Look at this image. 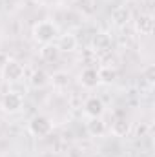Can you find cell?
Returning <instances> with one entry per match:
<instances>
[{
	"instance_id": "obj_1",
	"label": "cell",
	"mask_w": 155,
	"mask_h": 157,
	"mask_svg": "<svg viewBox=\"0 0 155 157\" xmlns=\"http://www.w3.org/2000/svg\"><path fill=\"white\" fill-rule=\"evenodd\" d=\"M59 35L60 29L53 20H39L33 26V39L40 44H51L53 40H57Z\"/></svg>"
},
{
	"instance_id": "obj_2",
	"label": "cell",
	"mask_w": 155,
	"mask_h": 157,
	"mask_svg": "<svg viewBox=\"0 0 155 157\" xmlns=\"http://www.w3.org/2000/svg\"><path fill=\"white\" fill-rule=\"evenodd\" d=\"M0 73H2V77H4L6 82L17 84V82H20V80L24 78L26 68H24L22 62H18V60H15V59H7V62L4 64V68L0 70Z\"/></svg>"
},
{
	"instance_id": "obj_3",
	"label": "cell",
	"mask_w": 155,
	"mask_h": 157,
	"mask_svg": "<svg viewBox=\"0 0 155 157\" xmlns=\"http://www.w3.org/2000/svg\"><path fill=\"white\" fill-rule=\"evenodd\" d=\"M29 132L35 137H47L53 132V122L46 115H35L29 121Z\"/></svg>"
},
{
	"instance_id": "obj_4",
	"label": "cell",
	"mask_w": 155,
	"mask_h": 157,
	"mask_svg": "<svg viewBox=\"0 0 155 157\" xmlns=\"http://www.w3.org/2000/svg\"><path fill=\"white\" fill-rule=\"evenodd\" d=\"M0 106H2V110H4L6 113L13 115V113H18V112L22 110V106H24V99H22V95L17 93V91H7V93L2 97Z\"/></svg>"
},
{
	"instance_id": "obj_5",
	"label": "cell",
	"mask_w": 155,
	"mask_h": 157,
	"mask_svg": "<svg viewBox=\"0 0 155 157\" xmlns=\"http://www.w3.org/2000/svg\"><path fill=\"white\" fill-rule=\"evenodd\" d=\"M131 20H133L131 9L126 7V6H117L115 9L112 11V24L117 26V28H126Z\"/></svg>"
},
{
	"instance_id": "obj_6",
	"label": "cell",
	"mask_w": 155,
	"mask_h": 157,
	"mask_svg": "<svg viewBox=\"0 0 155 157\" xmlns=\"http://www.w3.org/2000/svg\"><path fill=\"white\" fill-rule=\"evenodd\" d=\"M112 35L106 31H97L91 39V48L95 53H108L112 49Z\"/></svg>"
},
{
	"instance_id": "obj_7",
	"label": "cell",
	"mask_w": 155,
	"mask_h": 157,
	"mask_svg": "<svg viewBox=\"0 0 155 157\" xmlns=\"http://www.w3.org/2000/svg\"><path fill=\"white\" fill-rule=\"evenodd\" d=\"M78 82H80V86L86 88V90L97 88V86L100 84V82H99V71H97V68H91V66L84 68V70L80 71V75H78Z\"/></svg>"
},
{
	"instance_id": "obj_8",
	"label": "cell",
	"mask_w": 155,
	"mask_h": 157,
	"mask_svg": "<svg viewBox=\"0 0 155 157\" xmlns=\"http://www.w3.org/2000/svg\"><path fill=\"white\" fill-rule=\"evenodd\" d=\"M155 28V20L152 13H141L135 18V31L141 35H152Z\"/></svg>"
},
{
	"instance_id": "obj_9",
	"label": "cell",
	"mask_w": 155,
	"mask_h": 157,
	"mask_svg": "<svg viewBox=\"0 0 155 157\" xmlns=\"http://www.w3.org/2000/svg\"><path fill=\"white\" fill-rule=\"evenodd\" d=\"M104 110H106V106H104L102 99H99V97H88L86 102H84V113L89 119L91 117H102L104 115Z\"/></svg>"
},
{
	"instance_id": "obj_10",
	"label": "cell",
	"mask_w": 155,
	"mask_h": 157,
	"mask_svg": "<svg viewBox=\"0 0 155 157\" xmlns=\"http://www.w3.org/2000/svg\"><path fill=\"white\" fill-rule=\"evenodd\" d=\"M57 48L60 49V53L64 51V53H71V51H75L78 46V40L77 37L73 35V33H62V35H59L57 37Z\"/></svg>"
},
{
	"instance_id": "obj_11",
	"label": "cell",
	"mask_w": 155,
	"mask_h": 157,
	"mask_svg": "<svg viewBox=\"0 0 155 157\" xmlns=\"http://www.w3.org/2000/svg\"><path fill=\"white\" fill-rule=\"evenodd\" d=\"M130 133H131V122H130V119L128 117H117L113 121V124H112V135L122 139V137H128Z\"/></svg>"
},
{
	"instance_id": "obj_12",
	"label": "cell",
	"mask_w": 155,
	"mask_h": 157,
	"mask_svg": "<svg viewBox=\"0 0 155 157\" xmlns=\"http://www.w3.org/2000/svg\"><path fill=\"white\" fill-rule=\"evenodd\" d=\"M59 57H60V49L57 48V44L55 42H51V44H42V48H40V59L44 60V62H57L59 60Z\"/></svg>"
},
{
	"instance_id": "obj_13",
	"label": "cell",
	"mask_w": 155,
	"mask_h": 157,
	"mask_svg": "<svg viewBox=\"0 0 155 157\" xmlns=\"http://www.w3.org/2000/svg\"><path fill=\"white\" fill-rule=\"evenodd\" d=\"M86 130L91 137H102L106 133V122L102 121V117H91L86 122Z\"/></svg>"
},
{
	"instance_id": "obj_14",
	"label": "cell",
	"mask_w": 155,
	"mask_h": 157,
	"mask_svg": "<svg viewBox=\"0 0 155 157\" xmlns=\"http://www.w3.org/2000/svg\"><path fill=\"white\" fill-rule=\"evenodd\" d=\"M97 71H99V82L100 84H112L119 77V71L113 66H100Z\"/></svg>"
},
{
	"instance_id": "obj_15",
	"label": "cell",
	"mask_w": 155,
	"mask_h": 157,
	"mask_svg": "<svg viewBox=\"0 0 155 157\" xmlns=\"http://www.w3.org/2000/svg\"><path fill=\"white\" fill-rule=\"evenodd\" d=\"M49 82H51L53 88H57V90H66V88L70 86L71 78H70V73H68V71H55L53 75H49Z\"/></svg>"
},
{
	"instance_id": "obj_16",
	"label": "cell",
	"mask_w": 155,
	"mask_h": 157,
	"mask_svg": "<svg viewBox=\"0 0 155 157\" xmlns=\"http://www.w3.org/2000/svg\"><path fill=\"white\" fill-rule=\"evenodd\" d=\"M29 84L33 86V88H44L46 84H49V75L44 71V70H35L33 73H31V77H29Z\"/></svg>"
},
{
	"instance_id": "obj_17",
	"label": "cell",
	"mask_w": 155,
	"mask_h": 157,
	"mask_svg": "<svg viewBox=\"0 0 155 157\" xmlns=\"http://www.w3.org/2000/svg\"><path fill=\"white\" fill-rule=\"evenodd\" d=\"M142 77L146 78V82H148L150 86H153V82H155V66L153 64H150V66L142 71Z\"/></svg>"
},
{
	"instance_id": "obj_18",
	"label": "cell",
	"mask_w": 155,
	"mask_h": 157,
	"mask_svg": "<svg viewBox=\"0 0 155 157\" xmlns=\"http://www.w3.org/2000/svg\"><path fill=\"white\" fill-rule=\"evenodd\" d=\"M7 59H9V57H7V55H6V53H2V51H0V70H2V68H4V64H6V62H7Z\"/></svg>"
}]
</instances>
